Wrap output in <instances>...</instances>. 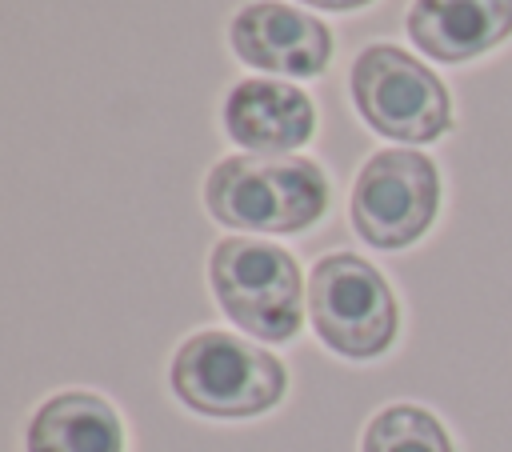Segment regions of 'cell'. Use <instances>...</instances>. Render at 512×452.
Segmentation results:
<instances>
[{
    "label": "cell",
    "instance_id": "obj_8",
    "mask_svg": "<svg viewBox=\"0 0 512 452\" xmlns=\"http://www.w3.org/2000/svg\"><path fill=\"white\" fill-rule=\"evenodd\" d=\"M224 132L256 156H288L312 140L316 108L312 96L288 80L248 76L224 96Z\"/></svg>",
    "mask_w": 512,
    "mask_h": 452
},
{
    "label": "cell",
    "instance_id": "obj_2",
    "mask_svg": "<svg viewBox=\"0 0 512 452\" xmlns=\"http://www.w3.org/2000/svg\"><path fill=\"white\" fill-rule=\"evenodd\" d=\"M168 384L176 400L212 420H248L280 404L288 388L284 364L244 336L204 328L172 352Z\"/></svg>",
    "mask_w": 512,
    "mask_h": 452
},
{
    "label": "cell",
    "instance_id": "obj_9",
    "mask_svg": "<svg viewBox=\"0 0 512 452\" xmlns=\"http://www.w3.org/2000/svg\"><path fill=\"white\" fill-rule=\"evenodd\" d=\"M404 28L424 56L464 64L512 36V0H412Z\"/></svg>",
    "mask_w": 512,
    "mask_h": 452
},
{
    "label": "cell",
    "instance_id": "obj_6",
    "mask_svg": "<svg viewBox=\"0 0 512 452\" xmlns=\"http://www.w3.org/2000/svg\"><path fill=\"white\" fill-rule=\"evenodd\" d=\"M440 208V172L416 148H380L372 152L348 196V220L356 236L372 248L396 252L416 244Z\"/></svg>",
    "mask_w": 512,
    "mask_h": 452
},
{
    "label": "cell",
    "instance_id": "obj_11",
    "mask_svg": "<svg viewBox=\"0 0 512 452\" xmlns=\"http://www.w3.org/2000/svg\"><path fill=\"white\" fill-rule=\"evenodd\" d=\"M360 452H456L444 424L420 404L380 408L360 440Z\"/></svg>",
    "mask_w": 512,
    "mask_h": 452
},
{
    "label": "cell",
    "instance_id": "obj_3",
    "mask_svg": "<svg viewBox=\"0 0 512 452\" xmlns=\"http://www.w3.org/2000/svg\"><path fill=\"white\" fill-rule=\"evenodd\" d=\"M212 296L224 316L256 340H292L304 324V280L288 248L252 236H224L208 256Z\"/></svg>",
    "mask_w": 512,
    "mask_h": 452
},
{
    "label": "cell",
    "instance_id": "obj_1",
    "mask_svg": "<svg viewBox=\"0 0 512 452\" xmlns=\"http://www.w3.org/2000/svg\"><path fill=\"white\" fill-rule=\"evenodd\" d=\"M204 208L224 228L304 232L328 212V176L308 156H224L204 176Z\"/></svg>",
    "mask_w": 512,
    "mask_h": 452
},
{
    "label": "cell",
    "instance_id": "obj_10",
    "mask_svg": "<svg viewBox=\"0 0 512 452\" xmlns=\"http://www.w3.org/2000/svg\"><path fill=\"white\" fill-rule=\"evenodd\" d=\"M24 452H124V428L104 396L72 388L32 412Z\"/></svg>",
    "mask_w": 512,
    "mask_h": 452
},
{
    "label": "cell",
    "instance_id": "obj_5",
    "mask_svg": "<svg viewBox=\"0 0 512 452\" xmlns=\"http://www.w3.org/2000/svg\"><path fill=\"white\" fill-rule=\"evenodd\" d=\"M348 92L364 124L388 140L428 144L452 128L444 80L396 44H368L348 72Z\"/></svg>",
    "mask_w": 512,
    "mask_h": 452
},
{
    "label": "cell",
    "instance_id": "obj_7",
    "mask_svg": "<svg viewBox=\"0 0 512 452\" xmlns=\"http://www.w3.org/2000/svg\"><path fill=\"white\" fill-rule=\"evenodd\" d=\"M232 52L272 76H320L332 60V32L320 16L284 0H248L228 24Z\"/></svg>",
    "mask_w": 512,
    "mask_h": 452
},
{
    "label": "cell",
    "instance_id": "obj_4",
    "mask_svg": "<svg viewBox=\"0 0 512 452\" xmlns=\"http://www.w3.org/2000/svg\"><path fill=\"white\" fill-rule=\"evenodd\" d=\"M312 332L344 360H376L392 348L400 308L388 280L352 252H328L308 272Z\"/></svg>",
    "mask_w": 512,
    "mask_h": 452
},
{
    "label": "cell",
    "instance_id": "obj_12",
    "mask_svg": "<svg viewBox=\"0 0 512 452\" xmlns=\"http://www.w3.org/2000/svg\"><path fill=\"white\" fill-rule=\"evenodd\" d=\"M300 4H312L320 12H352V8H364L372 0H300Z\"/></svg>",
    "mask_w": 512,
    "mask_h": 452
}]
</instances>
